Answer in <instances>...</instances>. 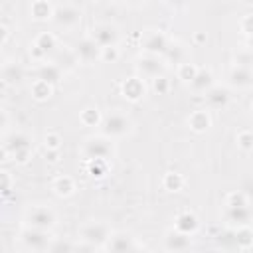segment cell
<instances>
[{
	"mask_svg": "<svg viewBox=\"0 0 253 253\" xmlns=\"http://www.w3.org/2000/svg\"><path fill=\"white\" fill-rule=\"evenodd\" d=\"M26 225L28 227H36V229H45V231H51L57 223V217L53 213L51 208L47 206H34L26 211Z\"/></svg>",
	"mask_w": 253,
	"mask_h": 253,
	"instance_id": "6da1fadb",
	"label": "cell"
},
{
	"mask_svg": "<svg viewBox=\"0 0 253 253\" xmlns=\"http://www.w3.org/2000/svg\"><path fill=\"white\" fill-rule=\"evenodd\" d=\"M51 233L45 231V229H36V227H24L20 231V241L26 249H32V251H49V245H51Z\"/></svg>",
	"mask_w": 253,
	"mask_h": 253,
	"instance_id": "7a4b0ae2",
	"label": "cell"
},
{
	"mask_svg": "<svg viewBox=\"0 0 253 253\" xmlns=\"http://www.w3.org/2000/svg\"><path fill=\"white\" fill-rule=\"evenodd\" d=\"M81 154L85 156V160H95V158L109 160L113 156V144L105 136H91L83 142Z\"/></svg>",
	"mask_w": 253,
	"mask_h": 253,
	"instance_id": "3957f363",
	"label": "cell"
},
{
	"mask_svg": "<svg viewBox=\"0 0 253 253\" xmlns=\"http://www.w3.org/2000/svg\"><path fill=\"white\" fill-rule=\"evenodd\" d=\"M109 235H111L109 225H105V223H101V221L85 223V225L79 229V241L89 243V245H93V247H103V243L109 239Z\"/></svg>",
	"mask_w": 253,
	"mask_h": 253,
	"instance_id": "277c9868",
	"label": "cell"
},
{
	"mask_svg": "<svg viewBox=\"0 0 253 253\" xmlns=\"http://www.w3.org/2000/svg\"><path fill=\"white\" fill-rule=\"evenodd\" d=\"M128 130H130V119L125 117V115H121V113H111L101 123V132L107 138L125 136Z\"/></svg>",
	"mask_w": 253,
	"mask_h": 253,
	"instance_id": "5b68a950",
	"label": "cell"
},
{
	"mask_svg": "<svg viewBox=\"0 0 253 253\" xmlns=\"http://www.w3.org/2000/svg\"><path fill=\"white\" fill-rule=\"evenodd\" d=\"M6 150L12 158H16L18 162H28L30 154H32V140L30 136H26L24 132H16V134H10L6 138Z\"/></svg>",
	"mask_w": 253,
	"mask_h": 253,
	"instance_id": "8992f818",
	"label": "cell"
},
{
	"mask_svg": "<svg viewBox=\"0 0 253 253\" xmlns=\"http://www.w3.org/2000/svg\"><path fill=\"white\" fill-rule=\"evenodd\" d=\"M223 217H225V223L229 227H247L249 221H251V210H249V204L245 206H225V211H223Z\"/></svg>",
	"mask_w": 253,
	"mask_h": 253,
	"instance_id": "52a82bcc",
	"label": "cell"
},
{
	"mask_svg": "<svg viewBox=\"0 0 253 253\" xmlns=\"http://www.w3.org/2000/svg\"><path fill=\"white\" fill-rule=\"evenodd\" d=\"M77 61H83V63H91V61H97L101 59V47L95 43L93 38H83L75 43V49H73Z\"/></svg>",
	"mask_w": 253,
	"mask_h": 253,
	"instance_id": "ba28073f",
	"label": "cell"
},
{
	"mask_svg": "<svg viewBox=\"0 0 253 253\" xmlns=\"http://www.w3.org/2000/svg\"><path fill=\"white\" fill-rule=\"evenodd\" d=\"M53 22L59 26V28H73L81 22V12L73 6H59L53 10Z\"/></svg>",
	"mask_w": 253,
	"mask_h": 253,
	"instance_id": "9c48e42d",
	"label": "cell"
},
{
	"mask_svg": "<svg viewBox=\"0 0 253 253\" xmlns=\"http://www.w3.org/2000/svg\"><path fill=\"white\" fill-rule=\"evenodd\" d=\"M91 38L95 40V43H97L99 47H109V45H117V42H119V32H117V28L111 26V24H99V26H95Z\"/></svg>",
	"mask_w": 253,
	"mask_h": 253,
	"instance_id": "30bf717a",
	"label": "cell"
},
{
	"mask_svg": "<svg viewBox=\"0 0 253 253\" xmlns=\"http://www.w3.org/2000/svg\"><path fill=\"white\" fill-rule=\"evenodd\" d=\"M103 249L107 251H134L138 245L134 243V237L128 233H111L109 239L103 243Z\"/></svg>",
	"mask_w": 253,
	"mask_h": 253,
	"instance_id": "8fae6325",
	"label": "cell"
},
{
	"mask_svg": "<svg viewBox=\"0 0 253 253\" xmlns=\"http://www.w3.org/2000/svg\"><path fill=\"white\" fill-rule=\"evenodd\" d=\"M136 69L144 75V77H158V75H162V71H164V63H162V59H158V55H150V53H146V55H142L138 61H136Z\"/></svg>",
	"mask_w": 253,
	"mask_h": 253,
	"instance_id": "7c38bea8",
	"label": "cell"
},
{
	"mask_svg": "<svg viewBox=\"0 0 253 253\" xmlns=\"http://www.w3.org/2000/svg\"><path fill=\"white\" fill-rule=\"evenodd\" d=\"M168 43H170V42L166 40L164 34H160V32H152V34H148V36L144 38L142 47H144V51L150 53V55H162L164 49L168 47Z\"/></svg>",
	"mask_w": 253,
	"mask_h": 253,
	"instance_id": "4fadbf2b",
	"label": "cell"
},
{
	"mask_svg": "<svg viewBox=\"0 0 253 253\" xmlns=\"http://www.w3.org/2000/svg\"><path fill=\"white\" fill-rule=\"evenodd\" d=\"M192 245V235L182 233V231H168L164 237V247L168 251H184Z\"/></svg>",
	"mask_w": 253,
	"mask_h": 253,
	"instance_id": "5bb4252c",
	"label": "cell"
},
{
	"mask_svg": "<svg viewBox=\"0 0 253 253\" xmlns=\"http://www.w3.org/2000/svg\"><path fill=\"white\" fill-rule=\"evenodd\" d=\"M229 83L237 89H249L251 87V71L249 67L243 65H235L229 73Z\"/></svg>",
	"mask_w": 253,
	"mask_h": 253,
	"instance_id": "9a60e30c",
	"label": "cell"
},
{
	"mask_svg": "<svg viewBox=\"0 0 253 253\" xmlns=\"http://www.w3.org/2000/svg\"><path fill=\"white\" fill-rule=\"evenodd\" d=\"M123 95H125L128 101H138V99H142V95H144V83H142V79H138V77L126 79V81L123 83Z\"/></svg>",
	"mask_w": 253,
	"mask_h": 253,
	"instance_id": "2e32d148",
	"label": "cell"
},
{
	"mask_svg": "<svg viewBox=\"0 0 253 253\" xmlns=\"http://www.w3.org/2000/svg\"><path fill=\"white\" fill-rule=\"evenodd\" d=\"M38 79H42L49 85H55L61 79V67L57 63H43L38 69Z\"/></svg>",
	"mask_w": 253,
	"mask_h": 253,
	"instance_id": "e0dca14e",
	"label": "cell"
},
{
	"mask_svg": "<svg viewBox=\"0 0 253 253\" xmlns=\"http://www.w3.org/2000/svg\"><path fill=\"white\" fill-rule=\"evenodd\" d=\"M206 99L210 103V107L213 109H219V107H225L227 101H229V91L223 89V87H210L206 91Z\"/></svg>",
	"mask_w": 253,
	"mask_h": 253,
	"instance_id": "ac0fdd59",
	"label": "cell"
},
{
	"mask_svg": "<svg viewBox=\"0 0 253 253\" xmlns=\"http://www.w3.org/2000/svg\"><path fill=\"white\" fill-rule=\"evenodd\" d=\"M190 85H192L194 91H198V93H206V91L213 85V77H211V73H210L208 69H198L196 75L192 77Z\"/></svg>",
	"mask_w": 253,
	"mask_h": 253,
	"instance_id": "d6986e66",
	"label": "cell"
},
{
	"mask_svg": "<svg viewBox=\"0 0 253 253\" xmlns=\"http://www.w3.org/2000/svg\"><path fill=\"white\" fill-rule=\"evenodd\" d=\"M176 229H178V231H182V233L192 235V233L198 229V219H196V215H194V213H190V211L180 213V215L176 217Z\"/></svg>",
	"mask_w": 253,
	"mask_h": 253,
	"instance_id": "ffe728a7",
	"label": "cell"
},
{
	"mask_svg": "<svg viewBox=\"0 0 253 253\" xmlns=\"http://www.w3.org/2000/svg\"><path fill=\"white\" fill-rule=\"evenodd\" d=\"M55 47H57V43H55V38H53L51 34H42V36H38V40H36V49H38L40 53L47 55V53H51Z\"/></svg>",
	"mask_w": 253,
	"mask_h": 253,
	"instance_id": "44dd1931",
	"label": "cell"
},
{
	"mask_svg": "<svg viewBox=\"0 0 253 253\" xmlns=\"http://www.w3.org/2000/svg\"><path fill=\"white\" fill-rule=\"evenodd\" d=\"M53 190L57 196H71L73 190H75V184L69 176H59L55 182H53Z\"/></svg>",
	"mask_w": 253,
	"mask_h": 253,
	"instance_id": "7402d4cb",
	"label": "cell"
},
{
	"mask_svg": "<svg viewBox=\"0 0 253 253\" xmlns=\"http://www.w3.org/2000/svg\"><path fill=\"white\" fill-rule=\"evenodd\" d=\"M190 126H192L194 130H198V132L206 130V128L210 126V117H208V113H206V111H196V113H192V117H190Z\"/></svg>",
	"mask_w": 253,
	"mask_h": 253,
	"instance_id": "603a6c76",
	"label": "cell"
},
{
	"mask_svg": "<svg viewBox=\"0 0 253 253\" xmlns=\"http://www.w3.org/2000/svg\"><path fill=\"white\" fill-rule=\"evenodd\" d=\"M53 12H51V8H49V4L45 2V0H36L34 4H32V16L36 18V20H45V18H49Z\"/></svg>",
	"mask_w": 253,
	"mask_h": 253,
	"instance_id": "cb8c5ba5",
	"label": "cell"
},
{
	"mask_svg": "<svg viewBox=\"0 0 253 253\" xmlns=\"http://www.w3.org/2000/svg\"><path fill=\"white\" fill-rule=\"evenodd\" d=\"M168 61H174V63H182V59H184V47L180 45V43H168V47L164 49V53H162Z\"/></svg>",
	"mask_w": 253,
	"mask_h": 253,
	"instance_id": "d4e9b609",
	"label": "cell"
},
{
	"mask_svg": "<svg viewBox=\"0 0 253 253\" xmlns=\"http://www.w3.org/2000/svg\"><path fill=\"white\" fill-rule=\"evenodd\" d=\"M2 77H4V81H8V83L20 81V79H22V67H20L18 63H8V65H4V69H2Z\"/></svg>",
	"mask_w": 253,
	"mask_h": 253,
	"instance_id": "484cf974",
	"label": "cell"
},
{
	"mask_svg": "<svg viewBox=\"0 0 253 253\" xmlns=\"http://www.w3.org/2000/svg\"><path fill=\"white\" fill-rule=\"evenodd\" d=\"M32 93H34V97L38 101H43V99H47L51 95V85L45 83V81H42V79H38L34 83V87H32Z\"/></svg>",
	"mask_w": 253,
	"mask_h": 253,
	"instance_id": "4316f807",
	"label": "cell"
},
{
	"mask_svg": "<svg viewBox=\"0 0 253 253\" xmlns=\"http://www.w3.org/2000/svg\"><path fill=\"white\" fill-rule=\"evenodd\" d=\"M182 184H184V180H182V176L176 174V172H170V174H166V178H164V186H166V190H170V192H178V190L182 188Z\"/></svg>",
	"mask_w": 253,
	"mask_h": 253,
	"instance_id": "83f0119b",
	"label": "cell"
},
{
	"mask_svg": "<svg viewBox=\"0 0 253 253\" xmlns=\"http://www.w3.org/2000/svg\"><path fill=\"white\" fill-rule=\"evenodd\" d=\"M196 71H198V67H194L192 63H186V61H182L180 67H178V75H180V79L186 81V83L192 81V77L196 75Z\"/></svg>",
	"mask_w": 253,
	"mask_h": 253,
	"instance_id": "f1b7e54d",
	"label": "cell"
},
{
	"mask_svg": "<svg viewBox=\"0 0 253 253\" xmlns=\"http://www.w3.org/2000/svg\"><path fill=\"white\" fill-rule=\"evenodd\" d=\"M237 144L243 148V150H249L251 148V132L249 130H243L237 134Z\"/></svg>",
	"mask_w": 253,
	"mask_h": 253,
	"instance_id": "f546056e",
	"label": "cell"
},
{
	"mask_svg": "<svg viewBox=\"0 0 253 253\" xmlns=\"http://www.w3.org/2000/svg\"><path fill=\"white\" fill-rule=\"evenodd\" d=\"M152 81H154V91H156V93H160V95H162V93H166V91H168V81H166V77L158 75V77H154Z\"/></svg>",
	"mask_w": 253,
	"mask_h": 253,
	"instance_id": "4dcf8cb0",
	"label": "cell"
},
{
	"mask_svg": "<svg viewBox=\"0 0 253 253\" xmlns=\"http://www.w3.org/2000/svg\"><path fill=\"white\" fill-rule=\"evenodd\" d=\"M245 204H249V200H247L241 192L231 194V196H229V200H227V206H245Z\"/></svg>",
	"mask_w": 253,
	"mask_h": 253,
	"instance_id": "1f68e13d",
	"label": "cell"
},
{
	"mask_svg": "<svg viewBox=\"0 0 253 253\" xmlns=\"http://www.w3.org/2000/svg\"><path fill=\"white\" fill-rule=\"evenodd\" d=\"M10 186H12V178H10V174L4 172V170H0V192L10 190Z\"/></svg>",
	"mask_w": 253,
	"mask_h": 253,
	"instance_id": "d6a6232c",
	"label": "cell"
},
{
	"mask_svg": "<svg viewBox=\"0 0 253 253\" xmlns=\"http://www.w3.org/2000/svg\"><path fill=\"white\" fill-rule=\"evenodd\" d=\"M45 144H47L49 148H57V146H59V142H57V136H55V134H49V136L45 138Z\"/></svg>",
	"mask_w": 253,
	"mask_h": 253,
	"instance_id": "836d02e7",
	"label": "cell"
},
{
	"mask_svg": "<svg viewBox=\"0 0 253 253\" xmlns=\"http://www.w3.org/2000/svg\"><path fill=\"white\" fill-rule=\"evenodd\" d=\"M166 2H168L170 6H174V8H184L190 0H166Z\"/></svg>",
	"mask_w": 253,
	"mask_h": 253,
	"instance_id": "e575fe53",
	"label": "cell"
},
{
	"mask_svg": "<svg viewBox=\"0 0 253 253\" xmlns=\"http://www.w3.org/2000/svg\"><path fill=\"white\" fill-rule=\"evenodd\" d=\"M6 123H8V119H6V115L0 111V134H2V130H4V126H6Z\"/></svg>",
	"mask_w": 253,
	"mask_h": 253,
	"instance_id": "d590c367",
	"label": "cell"
},
{
	"mask_svg": "<svg viewBox=\"0 0 253 253\" xmlns=\"http://www.w3.org/2000/svg\"><path fill=\"white\" fill-rule=\"evenodd\" d=\"M6 36H8V30H6L4 26H0V43H4V40H6Z\"/></svg>",
	"mask_w": 253,
	"mask_h": 253,
	"instance_id": "8d00e7d4",
	"label": "cell"
},
{
	"mask_svg": "<svg viewBox=\"0 0 253 253\" xmlns=\"http://www.w3.org/2000/svg\"><path fill=\"white\" fill-rule=\"evenodd\" d=\"M8 156H10V154H8V150H6V146H2V148H0V160H6Z\"/></svg>",
	"mask_w": 253,
	"mask_h": 253,
	"instance_id": "74e56055",
	"label": "cell"
},
{
	"mask_svg": "<svg viewBox=\"0 0 253 253\" xmlns=\"http://www.w3.org/2000/svg\"><path fill=\"white\" fill-rule=\"evenodd\" d=\"M125 2H128L130 6H140V4H144L146 0H125Z\"/></svg>",
	"mask_w": 253,
	"mask_h": 253,
	"instance_id": "f35d334b",
	"label": "cell"
}]
</instances>
